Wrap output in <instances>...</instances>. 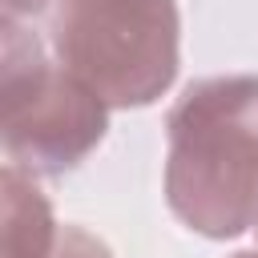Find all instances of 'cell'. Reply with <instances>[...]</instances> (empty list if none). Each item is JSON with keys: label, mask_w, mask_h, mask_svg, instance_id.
Masks as SVG:
<instances>
[{"label": "cell", "mask_w": 258, "mask_h": 258, "mask_svg": "<svg viewBox=\"0 0 258 258\" xmlns=\"http://www.w3.org/2000/svg\"><path fill=\"white\" fill-rule=\"evenodd\" d=\"M165 202L206 238L258 218V73L194 81L165 121Z\"/></svg>", "instance_id": "1"}, {"label": "cell", "mask_w": 258, "mask_h": 258, "mask_svg": "<svg viewBox=\"0 0 258 258\" xmlns=\"http://www.w3.org/2000/svg\"><path fill=\"white\" fill-rule=\"evenodd\" d=\"M173 0H60L56 60L109 109L153 105L177 77Z\"/></svg>", "instance_id": "2"}, {"label": "cell", "mask_w": 258, "mask_h": 258, "mask_svg": "<svg viewBox=\"0 0 258 258\" xmlns=\"http://www.w3.org/2000/svg\"><path fill=\"white\" fill-rule=\"evenodd\" d=\"M0 105L8 161L44 177L85 161L109 129V105L60 60L52 64L20 20H4Z\"/></svg>", "instance_id": "3"}, {"label": "cell", "mask_w": 258, "mask_h": 258, "mask_svg": "<svg viewBox=\"0 0 258 258\" xmlns=\"http://www.w3.org/2000/svg\"><path fill=\"white\" fill-rule=\"evenodd\" d=\"M0 189H4V258H48L60 238V226L52 218L48 198L36 189L32 173L8 161Z\"/></svg>", "instance_id": "4"}, {"label": "cell", "mask_w": 258, "mask_h": 258, "mask_svg": "<svg viewBox=\"0 0 258 258\" xmlns=\"http://www.w3.org/2000/svg\"><path fill=\"white\" fill-rule=\"evenodd\" d=\"M48 258H113V250L85 226H60V238Z\"/></svg>", "instance_id": "5"}, {"label": "cell", "mask_w": 258, "mask_h": 258, "mask_svg": "<svg viewBox=\"0 0 258 258\" xmlns=\"http://www.w3.org/2000/svg\"><path fill=\"white\" fill-rule=\"evenodd\" d=\"M48 0H4V20H20V16H36L44 12Z\"/></svg>", "instance_id": "6"}, {"label": "cell", "mask_w": 258, "mask_h": 258, "mask_svg": "<svg viewBox=\"0 0 258 258\" xmlns=\"http://www.w3.org/2000/svg\"><path fill=\"white\" fill-rule=\"evenodd\" d=\"M238 258H258V250H246V254H238Z\"/></svg>", "instance_id": "7"}, {"label": "cell", "mask_w": 258, "mask_h": 258, "mask_svg": "<svg viewBox=\"0 0 258 258\" xmlns=\"http://www.w3.org/2000/svg\"><path fill=\"white\" fill-rule=\"evenodd\" d=\"M254 226H258V218H254Z\"/></svg>", "instance_id": "8"}]
</instances>
